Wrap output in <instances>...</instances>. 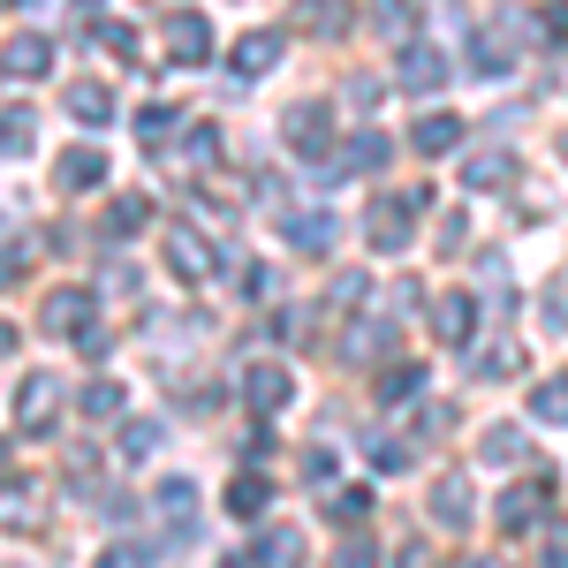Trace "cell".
<instances>
[{"label": "cell", "instance_id": "cell-23", "mask_svg": "<svg viewBox=\"0 0 568 568\" xmlns=\"http://www.w3.org/2000/svg\"><path fill=\"white\" fill-rule=\"evenodd\" d=\"M463 182H470V190H508V182H516V160H508V152H478V160L463 168Z\"/></svg>", "mask_w": 568, "mask_h": 568}, {"label": "cell", "instance_id": "cell-41", "mask_svg": "<svg viewBox=\"0 0 568 568\" xmlns=\"http://www.w3.org/2000/svg\"><path fill=\"white\" fill-rule=\"evenodd\" d=\"M23 258H31V251H23V243H8V251H0V288H8V281H16V273H23Z\"/></svg>", "mask_w": 568, "mask_h": 568}, {"label": "cell", "instance_id": "cell-25", "mask_svg": "<svg viewBox=\"0 0 568 568\" xmlns=\"http://www.w3.org/2000/svg\"><path fill=\"white\" fill-rule=\"evenodd\" d=\"M372 168H387V136L379 130L349 136V152H342V175H372Z\"/></svg>", "mask_w": 568, "mask_h": 568}, {"label": "cell", "instance_id": "cell-44", "mask_svg": "<svg viewBox=\"0 0 568 568\" xmlns=\"http://www.w3.org/2000/svg\"><path fill=\"white\" fill-rule=\"evenodd\" d=\"M77 349H84V356H91V364H99V356L114 349V342H106V334H99V326H84V334H77Z\"/></svg>", "mask_w": 568, "mask_h": 568}, {"label": "cell", "instance_id": "cell-21", "mask_svg": "<svg viewBox=\"0 0 568 568\" xmlns=\"http://www.w3.org/2000/svg\"><path fill=\"white\" fill-rule=\"evenodd\" d=\"M69 114H77L84 130H106V122H114V99H106V84H77V91H69Z\"/></svg>", "mask_w": 568, "mask_h": 568}, {"label": "cell", "instance_id": "cell-11", "mask_svg": "<svg viewBox=\"0 0 568 568\" xmlns=\"http://www.w3.org/2000/svg\"><path fill=\"white\" fill-rule=\"evenodd\" d=\"M296 31H311V39H342V31H349V0H296Z\"/></svg>", "mask_w": 568, "mask_h": 568}, {"label": "cell", "instance_id": "cell-27", "mask_svg": "<svg viewBox=\"0 0 568 568\" xmlns=\"http://www.w3.org/2000/svg\"><path fill=\"white\" fill-rule=\"evenodd\" d=\"M530 417H538V425H568V379H538V394H530Z\"/></svg>", "mask_w": 568, "mask_h": 568}, {"label": "cell", "instance_id": "cell-15", "mask_svg": "<svg viewBox=\"0 0 568 568\" xmlns=\"http://www.w3.org/2000/svg\"><path fill=\"white\" fill-rule=\"evenodd\" d=\"M288 243L304 258H326L334 251V213H288Z\"/></svg>", "mask_w": 568, "mask_h": 568}, {"label": "cell", "instance_id": "cell-10", "mask_svg": "<svg viewBox=\"0 0 568 568\" xmlns=\"http://www.w3.org/2000/svg\"><path fill=\"white\" fill-rule=\"evenodd\" d=\"M53 182H61V190H99V182H106V152H99V144H69L61 168H53Z\"/></svg>", "mask_w": 568, "mask_h": 568}, {"label": "cell", "instance_id": "cell-39", "mask_svg": "<svg viewBox=\"0 0 568 568\" xmlns=\"http://www.w3.org/2000/svg\"><path fill=\"white\" fill-rule=\"evenodd\" d=\"M364 508H372V500H364L356 485H349V493H334V516H349V524H364Z\"/></svg>", "mask_w": 568, "mask_h": 568}, {"label": "cell", "instance_id": "cell-36", "mask_svg": "<svg viewBox=\"0 0 568 568\" xmlns=\"http://www.w3.org/2000/svg\"><path fill=\"white\" fill-rule=\"evenodd\" d=\"M182 152H190L197 168H213V160H220V130H190V144H182Z\"/></svg>", "mask_w": 568, "mask_h": 568}, {"label": "cell", "instance_id": "cell-3", "mask_svg": "<svg viewBox=\"0 0 568 568\" xmlns=\"http://www.w3.org/2000/svg\"><path fill=\"white\" fill-rule=\"evenodd\" d=\"M160 251H168V265H175V281H213V273H220L213 235H197V227H182V220L160 235Z\"/></svg>", "mask_w": 568, "mask_h": 568}, {"label": "cell", "instance_id": "cell-43", "mask_svg": "<svg viewBox=\"0 0 568 568\" xmlns=\"http://www.w3.org/2000/svg\"><path fill=\"white\" fill-rule=\"evenodd\" d=\"M304 478H311V485H326V478H334V455H326V447H311V463H304Z\"/></svg>", "mask_w": 568, "mask_h": 568}, {"label": "cell", "instance_id": "cell-33", "mask_svg": "<svg viewBox=\"0 0 568 568\" xmlns=\"http://www.w3.org/2000/svg\"><path fill=\"white\" fill-rule=\"evenodd\" d=\"M516 372H524V356H516V349H485L478 356V379H516Z\"/></svg>", "mask_w": 568, "mask_h": 568}, {"label": "cell", "instance_id": "cell-1", "mask_svg": "<svg viewBox=\"0 0 568 568\" xmlns=\"http://www.w3.org/2000/svg\"><path fill=\"white\" fill-rule=\"evenodd\" d=\"M281 136H288V152H296V160L326 168V136H334V114H326V99H296V106L281 114Z\"/></svg>", "mask_w": 568, "mask_h": 568}, {"label": "cell", "instance_id": "cell-35", "mask_svg": "<svg viewBox=\"0 0 568 568\" xmlns=\"http://www.w3.org/2000/svg\"><path fill=\"white\" fill-rule=\"evenodd\" d=\"M152 447H160V425H122V455H130V463H144Z\"/></svg>", "mask_w": 568, "mask_h": 568}, {"label": "cell", "instance_id": "cell-20", "mask_svg": "<svg viewBox=\"0 0 568 568\" xmlns=\"http://www.w3.org/2000/svg\"><path fill=\"white\" fill-rule=\"evenodd\" d=\"M265 69H281V39L273 31H251V39L235 45V77H265Z\"/></svg>", "mask_w": 568, "mask_h": 568}, {"label": "cell", "instance_id": "cell-13", "mask_svg": "<svg viewBox=\"0 0 568 568\" xmlns=\"http://www.w3.org/2000/svg\"><path fill=\"white\" fill-rule=\"evenodd\" d=\"M0 69H8V77H45V69H53V45H45L39 31H23V39H8Z\"/></svg>", "mask_w": 568, "mask_h": 568}, {"label": "cell", "instance_id": "cell-24", "mask_svg": "<svg viewBox=\"0 0 568 568\" xmlns=\"http://www.w3.org/2000/svg\"><path fill=\"white\" fill-rule=\"evenodd\" d=\"M31 144H39V122H31V106H8V114H0V160L31 152Z\"/></svg>", "mask_w": 568, "mask_h": 568}, {"label": "cell", "instance_id": "cell-37", "mask_svg": "<svg viewBox=\"0 0 568 568\" xmlns=\"http://www.w3.org/2000/svg\"><path fill=\"white\" fill-rule=\"evenodd\" d=\"M372 470H379V478H394V470H409V447H372Z\"/></svg>", "mask_w": 568, "mask_h": 568}, {"label": "cell", "instance_id": "cell-2", "mask_svg": "<svg viewBox=\"0 0 568 568\" xmlns=\"http://www.w3.org/2000/svg\"><path fill=\"white\" fill-rule=\"evenodd\" d=\"M53 425H61V379H53V372H31V379L16 387V433L45 439Z\"/></svg>", "mask_w": 568, "mask_h": 568}, {"label": "cell", "instance_id": "cell-31", "mask_svg": "<svg viewBox=\"0 0 568 568\" xmlns=\"http://www.w3.org/2000/svg\"><path fill=\"white\" fill-rule=\"evenodd\" d=\"M84 417H122V387H114V379H91L84 387Z\"/></svg>", "mask_w": 568, "mask_h": 568}, {"label": "cell", "instance_id": "cell-49", "mask_svg": "<svg viewBox=\"0 0 568 568\" xmlns=\"http://www.w3.org/2000/svg\"><path fill=\"white\" fill-rule=\"evenodd\" d=\"M84 8H99V0H84Z\"/></svg>", "mask_w": 568, "mask_h": 568}, {"label": "cell", "instance_id": "cell-38", "mask_svg": "<svg viewBox=\"0 0 568 568\" xmlns=\"http://www.w3.org/2000/svg\"><path fill=\"white\" fill-rule=\"evenodd\" d=\"M99 568H144V546H106Z\"/></svg>", "mask_w": 568, "mask_h": 568}, {"label": "cell", "instance_id": "cell-48", "mask_svg": "<svg viewBox=\"0 0 568 568\" xmlns=\"http://www.w3.org/2000/svg\"><path fill=\"white\" fill-rule=\"evenodd\" d=\"M455 568H500V561H485V554H470V561H455Z\"/></svg>", "mask_w": 568, "mask_h": 568}, {"label": "cell", "instance_id": "cell-9", "mask_svg": "<svg viewBox=\"0 0 568 568\" xmlns=\"http://www.w3.org/2000/svg\"><path fill=\"white\" fill-rule=\"evenodd\" d=\"M39 326L77 342V334L91 326V296H84V288H53V296H45V311H39Z\"/></svg>", "mask_w": 568, "mask_h": 568}, {"label": "cell", "instance_id": "cell-5", "mask_svg": "<svg viewBox=\"0 0 568 568\" xmlns=\"http://www.w3.org/2000/svg\"><path fill=\"white\" fill-rule=\"evenodd\" d=\"M288 394H296V379H288V364H251V372H243V402H251V409H258V417H273V409H288Z\"/></svg>", "mask_w": 568, "mask_h": 568}, {"label": "cell", "instance_id": "cell-45", "mask_svg": "<svg viewBox=\"0 0 568 568\" xmlns=\"http://www.w3.org/2000/svg\"><path fill=\"white\" fill-rule=\"evenodd\" d=\"M546 326H568V281L554 288V296H546Z\"/></svg>", "mask_w": 568, "mask_h": 568}, {"label": "cell", "instance_id": "cell-17", "mask_svg": "<svg viewBox=\"0 0 568 568\" xmlns=\"http://www.w3.org/2000/svg\"><path fill=\"white\" fill-rule=\"evenodd\" d=\"M304 561V538H296V530L281 524V530H265L258 546H251V568H296Z\"/></svg>", "mask_w": 568, "mask_h": 568}, {"label": "cell", "instance_id": "cell-34", "mask_svg": "<svg viewBox=\"0 0 568 568\" xmlns=\"http://www.w3.org/2000/svg\"><path fill=\"white\" fill-rule=\"evenodd\" d=\"M160 508H168V516H190V508H197V485H190V478H168V485H160Z\"/></svg>", "mask_w": 568, "mask_h": 568}, {"label": "cell", "instance_id": "cell-29", "mask_svg": "<svg viewBox=\"0 0 568 568\" xmlns=\"http://www.w3.org/2000/svg\"><path fill=\"white\" fill-rule=\"evenodd\" d=\"M417 387H425V372H417V364H394V372H379V402H409Z\"/></svg>", "mask_w": 568, "mask_h": 568}, {"label": "cell", "instance_id": "cell-22", "mask_svg": "<svg viewBox=\"0 0 568 568\" xmlns=\"http://www.w3.org/2000/svg\"><path fill=\"white\" fill-rule=\"evenodd\" d=\"M485 463H500V470L530 463V433H516V425H493V433H485Z\"/></svg>", "mask_w": 568, "mask_h": 568}, {"label": "cell", "instance_id": "cell-8", "mask_svg": "<svg viewBox=\"0 0 568 568\" xmlns=\"http://www.w3.org/2000/svg\"><path fill=\"white\" fill-rule=\"evenodd\" d=\"M394 77H402L409 91H433V84H447V53L425 45V39H409V45H402V61H394Z\"/></svg>", "mask_w": 568, "mask_h": 568}, {"label": "cell", "instance_id": "cell-6", "mask_svg": "<svg viewBox=\"0 0 568 568\" xmlns=\"http://www.w3.org/2000/svg\"><path fill=\"white\" fill-rule=\"evenodd\" d=\"M205 53H213V23L205 16H168V61L175 69H197Z\"/></svg>", "mask_w": 568, "mask_h": 568}, {"label": "cell", "instance_id": "cell-42", "mask_svg": "<svg viewBox=\"0 0 568 568\" xmlns=\"http://www.w3.org/2000/svg\"><path fill=\"white\" fill-rule=\"evenodd\" d=\"M243 296H251V304H258V296H273V273H265V265H251V273H243Z\"/></svg>", "mask_w": 568, "mask_h": 568}, {"label": "cell", "instance_id": "cell-18", "mask_svg": "<svg viewBox=\"0 0 568 568\" xmlns=\"http://www.w3.org/2000/svg\"><path fill=\"white\" fill-rule=\"evenodd\" d=\"M433 326H439V342H470L478 304H470V296H439V304H433Z\"/></svg>", "mask_w": 568, "mask_h": 568}, {"label": "cell", "instance_id": "cell-28", "mask_svg": "<svg viewBox=\"0 0 568 568\" xmlns=\"http://www.w3.org/2000/svg\"><path fill=\"white\" fill-rule=\"evenodd\" d=\"M175 106H144V114H136V144H168V136H175Z\"/></svg>", "mask_w": 568, "mask_h": 568}, {"label": "cell", "instance_id": "cell-40", "mask_svg": "<svg viewBox=\"0 0 568 568\" xmlns=\"http://www.w3.org/2000/svg\"><path fill=\"white\" fill-rule=\"evenodd\" d=\"M417 433H425V439H439V433H455V409H425V417H417Z\"/></svg>", "mask_w": 568, "mask_h": 568}, {"label": "cell", "instance_id": "cell-12", "mask_svg": "<svg viewBox=\"0 0 568 568\" xmlns=\"http://www.w3.org/2000/svg\"><path fill=\"white\" fill-rule=\"evenodd\" d=\"M409 144H417L425 160H439V152H455V144H463V114H417V130H409Z\"/></svg>", "mask_w": 568, "mask_h": 568}, {"label": "cell", "instance_id": "cell-50", "mask_svg": "<svg viewBox=\"0 0 568 568\" xmlns=\"http://www.w3.org/2000/svg\"><path fill=\"white\" fill-rule=\"evenodd\" d=\"M227 568H243V561H227Z\"/></svg>", "mask_w": 568, "mask_h": 568}, {"label": "cell", "instance_id": "cell-16", "mask_svg": "<svg viewBox=\"0 0 568 568\" xmlns=\"http://www.w3.org/2000/svg\"><path fill=\"white\" fill-rule=\"evenodd\" d=\"M372 31L387 45H409L417 39V8H409V0H372Z\"/></svg>", "mask_w": 568, "mask_h": 568}, {"label": "cell", "instance_id": "cell-26", "mask_svg": "<svg viewBox=\"0 0 568 568\" xmlns=\"http://www.w3.org/2000/svg\"><path fill=\"white\" fill-rule=\"evenodd\" d=\"M265 500H273V485H265L258 470H243V478L227 485V508H235V516H265Z\"/></svg>", "mask_w": 568, "mask_h": 568}, {"label": "cell", "instance_id": "cell-32", "mask_svg": "<svg viewBox=\"0 0 568 568\" xmlns=\"http://www.w3.org/2000/svg\"><path fill=\"white\" fill-rule=\"evenodd\" d=\"M334 568H379V546L372 538H342L334 546Z\"/></svg>", "mask_w": 568, "mask_h": 568}, {"label": "cell", "instance_id": "cell-4", "mask_svg": "<svg viewBox=\"0 0 568 568\" xmlns=\"http://www.w3.org/2000/svg\"><path fill=\"white\" fill-rule=\"evenodd\" d=\"M425 205H433V197H425V190H402V197H394V205H379V213H372V227H364V235H372V251H409V243H417V227H409V213H425Z\"/></svg>", "mask_w": 568, "mask_h": 568}, {"label": "cell", "instance_id": "cell-14", "mask_svg": "<svg viewBox=\"0 0 568 568\" xmlns=\"http://www.w3.org/2000/svg\"><path fill=\"white\" fill-rule=\"evenodd\" d=\"M470 508H478V500H470V478H463V470L433 485V516H439L447 530H463V524H470Z\"/></svg>", "mask_w": 568, "mask_h": 568}, {"label": "cell", "instance_id": "cell-47", "mask_svg": "<svg viewBox=\"0 0 568 568\" xmlns=\"http://www.w3.org/2000/svg\"><path fill=\"white\" fill-rule=\"evenodd\" d=\"M0 485H16V447L0 439Z\"/></svg>", "mask_w": 568, "mask_h": 568}, {"label": "cell", "instance_id": "cell-30", "mask_svg": "<svg viewBox=\"0 0 568 568\" xmlns=\"http://www.w3.org/2000/svg\"><path fill=\"white\" fill-rule=\"evenodd\" d=\"M144 220H152V205H144V197H114V213H106V235H136Z\"/></svg>", "mask_w": 568, "mask_h": 568}, {"label": "cell", "instance_id": "cell-7", "mask_svg": "<svg viewBox=\"0 0 568 568\" xmlns=\"http://www.w3.org/2000/svg\"><path fill=\"white\" fill-rule=\"evenodd\" d=\"M546 500H554V478L508 485V493H500V530H530L538 516H546Z\"/></svg>", "mask_w": 568, "mask_h": 568}, {"label": "cell", "instance_id": "cell-51", "mask_svg": "<svg viewBox=\"0 0 568 568\" xmlns=\"http://www.w3.org/2000/svg\"><path fill=\"white\" fill-rule=\"evenodd\" d=\"M561 152H568V136H561Z\"/></svg>", "mask_w": 568, "mask_h": 568}, {"label": "cell", "instance_id": "cell-19", "mask_svg": "<svg viewBox=\"0 0 568 568\" xmlns=\"http://www.w3.org/2000/svg\"><path fill=\"white\" fill-rule=\"evenodd\" d=\"M470 69H478V77H500V69H516V39H508V23H500V31H485V39L470 45Z\"/></svg>", "mask_w": 568, "mask_h": 568}, {"label": "cell", "instance_id": "cell-46", "mask_svg": "<svg viewBox=\"0 0 568 568\" xmlns=\"http://www.w3.org/2000/svg\"><path fill=\"white\" fill-rule=\"evenodd\" d=\"M546 568H568V530H554V538H546Z\"/></svg>", "mask_w": 568, "mask_h": 568}]
</instances>
